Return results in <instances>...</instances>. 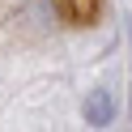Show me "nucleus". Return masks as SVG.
I'll use <instances>...</instances> for the list:
<instances>
[{
	"instance_id": "1",
	"label": "nucleus",
	"mask_w": 132,
	"mask_h": 132,
	"mask_svg": "<svg viewBox=\"0 0 132 132\" xmlns=\"http://www.w3.org/2000/svg\"><path fill=\"white\" fill-rule=\"evenodd\" d=\"M111 119H115L111 89H89V98H85V123H89V128H106Z\"/></svg>"
},
{
	"instance_id": "2",
	"label": "nucleus",
	"mask_w": 132,
	"mask_h": 132,
	"mask_svg": "<svg viewBox=\"0 0 132 132\" xmlns=\"http://www.w3.org/2000/svg\"><path fill=\"white\" fill-rule=\"evenodd\" d=\"M128 115H132V106H128Z\"/></svg>"
}]
</instances>
